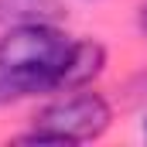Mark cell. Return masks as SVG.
<instances>
[{"label": "cell", "instance_id": "1", "mask_svg": "<svg viewBox=\"0 0 147 147\" xmlns=\"http://www.w3.org/2000/svg\"><path fill=\"white\" fill-rule=\"evenodd\" d=\"M75 38L58 21L7 24L0 34V106L69 92Z\"/></svg>", "mask_w": 147, "mask_h": 147}, {"label": "cell", "instance_id": "2", "mask_svg": "<svg viewBox=\"0 0 147 147\" xmlns=\"http://www.w3.org/2000/svg\"><path fill=\"white\" fill-rule=\"evenodd\" d=\"M113 123V106L92 86L58 92L31 116V127L21 134L28 144H86L99 140Z\"/></svg>", "mask_w": 147, "mask_h": 147}, {"label": "cell", "instance_id": "3", "mask_svg": "<svg viewBox=\"0 0 147 147\" xmlns=\"http://www.w3.org/2000/svg\"><path fill=\"white\" fill-rule=\"evenodd\" d=\"M62 0H0L3 24H28V21H62Z\"/></svg>", "mask_w": 147, "mask_h": 147}, {"label": "cell", "instance_id": "4", "mask_svg": "<svg viewBox=\"0 0 147 147\" xmlns=\"http://www.w3.org/2000/svg\"><path fill=\"white\" fill-rule=\"evenodd\" d=\"M137 31L147 38V0H140V3H137Z\"/></svg>", "mask_w": 147, "mask_h": 147}, {"label": "cell", "instance_id": "5", "mask_svg": "<svg viewBox=\"0 0 147 147\" xmlns=\"http://www.w3.org/2000/svg\"><path fill=\"white\" fill-rule=\"evenodd\" d=\"M140 137H144V140H147V116H144V120H140Z\"/></svg>", "mask_w": 147, "mask_h": 147}, {"label": "cell", "instance_id": "6", "mask_svg": "<svg viewBox=\"0 0 147 147\" xmlns=\"http://www.w3.org/2000/svg\"><path fill=\"white\" fill-rule=\"evenodd\" d=\"M86 3H96V0H86Z\"/></svg>", "mask_w": 147, "mask_h": 147}]
</instances>
